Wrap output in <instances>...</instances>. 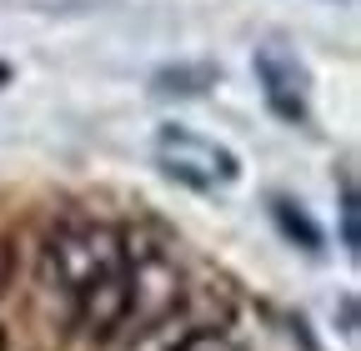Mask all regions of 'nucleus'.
<instances>
[{"label":"nucleus","mask_w":361,"mask_h":351,"mask_svg":"<svg viewBox=\"0 0 361 351\" xmlns=\"http://www.w3.org/2000/svg\"><path fill=\"white\" fill-rule=\"evenodd\" d=\"M40 281L56 291L71 326L96 341H126L130 321V286H126V251L121 226L101 216H61L40 241Z\"/></svg>","instance_id":"1"},{"label":"nucleus","mask_w":361,"mask_h":351,"mask_svg":"<svg viewBox=\"0 0 361 351\" xmlns=\"http://www.w3.org/2000/svg\"><path fill=\"white\" fill-rule=\"evenodd\" d=\"M121 251H126V286H130L126 336H146L180 312V301H186V266L176 256V241L151 221L121 226Z\"/></svg>","instance_id":"2"},{"label":"nucleus","mask_w":361,"mask_h":351,"mask_svg":"<svg viewBox=\"0 0 361 351\" xmlns=\"http://www.w3.org/2000/svg\"><path fill=\"white\" fill-rule=\"evenodd\" d=\"M156 166L171 176V181L180 186H191V191H226V186H236L241 181V156L216 141V136H201V130L191 125H161L156 130Z\"/></svg>","instance_id":"3"},{"label":"nucleus","mask_w":361,"mask_h":351,"mask_svg":"<svg viewBox=\"0 0 361 351\" xmlns=\"http://www.w3.org/2000/svg\"><path fill=\"white\" fill-rule=\"evenodd\" d=\"M256 85L261 96L271 106V116L286 121V125H311V70L306 61L281 46V40H266V46H256Z\"/></svg>","instance_id":"4"},{"label":"nucleus","mask_w":361,"mask_h":351,"mask_svg":"<svg viewBox=\"0 0 361 351\" xmlns=\"http://www.w3.org/2000/svg\"><path fill=\"white\" fill-rule=\"evenodd\" d=\"M271 221H276V231H281L291 246H301L306 256H316V251L326 246L322 226H316V216H311L301 201H291V196H271Z\"/></svg>","instance_id":"5"},{"label":"nucleus","mask_w":361,"mask_h":351,"mask_svg":"<svg viewBox=\"0 0 361 351\" xmlns=\"http://www.w3.org/2000/svg\"><path fill=\"white\" fill-rule=\"evenodd\" d=\"M216 85V70L211 66H166L151 75V91L156 96H201Z\"/></svg>","instance_id":"6"},{"label":"nucleus","mask_w":361,"mask_h":351,"mask_svg":"<svg viewBox=\"0 0 361 351\" xmlns=\"http://www.w3.org/2000/svg\"><path fill=\"white\" fill-rule=\"evenodd\" d=\"M166 351H241V346L226 336L221 326H196V331H186L176 346H166Z\"/></svg>","instance_id":"7"},{"label":"nucleus","mask_w":361,"mask_h":351,"mask_svg":"<svg viewBox=\"0 0 361 351\" xmlns=\"http://www.w3.org/2000/svg\"><path fill=\"white\" fill-rule=\"evenodd\" d=\"M341 246H346V256H356V246H361V236H356V191H351V181H346V196H341Z\"/></svg>","instance_id":"8"},{"label":"nucleus","mask_w":361,"mask_h":351,"mask_svg":"<svg viewBox=\"0 0 361 351\" xmlns=\"http://www.w3.org/2000/svg\"><path fill=\"white\" fill-rule=\"evenodd\" d=\"M0 85H11V66L6 61H0Z\"/></svg>","instance_id":"9"}]
</instances>
